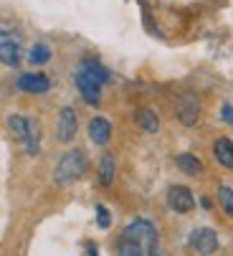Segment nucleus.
Returning <instances> with one entry per match:
<instances>
[{"label": "nucleus", "instance_id": "obj_1", "mask_svg": "<svg viewBox=\"0 0 233 256\" xmlns=\"http://www.w3.org/2000/svg\"><path fill=\"white\" fill-rule=\"evenodd\" d=\"M8 130L18 137V142L23 144V150L28 155H36L41 150V127L38 122L28 114H10L8 117Z\"/></svg>", "mask_w": 233, "mask_h": 256}, {"label": "nucleus", "instance_id": "obj_2", "mask_svg": "<svg viewBox=\"0 0 233 256\" xmlns=\"http://www.w3.org/2000/svg\"><path fill=\"white\" fill-rule=\"evenodd\" d=\"M86 168H89V162H86V155L82 150H71V152L61 155V160H58V165L54 170L56 186H71V182L82 180Z\"/></svg>", "mask_w": 233, "mask_h": 256}, {"label": "nucleus", "instance_id": "obj_3", "mask_svg": "<svg viewBox=\"0 0 233 256\" xmlns=\"http://www.w3.org/2000/svg\"><path fill=\"white\" fill-rule=\"evenodd\" d=\"M120 238L137 241L150 251V256H160V251H158V228H154V224L147 221V218H134V221L122 231Z\"/></svg>", "mask_w": 233, "mask_h": 256}, {"label": "nucleus", "instance_id": "obj_4", "mask_svg": "<svg viewBox=\"0 0 233 256\" xmlns=\"http://www.w3.org/2000/svg\"><path fill=\"white\" fill-rule=\"evenodd\" d=\"M175 117H178L180 124L192 127L198 122V117H200V99L196 94H182L178 99V104H175Z\"/></svg>", "mask_w": 233, "mask_h": 256}, {"label": "nucleus", "instance_id": "obj_5", "mask_svg": "<svg viewBox=\"0 0 233 256\" xmlns=\"http://www.w3.org/2000/svg\"><path fill=\"white\" fill-rule=\"evenodd\" d=\"M188 244L198 256H210L218 251V234L213 228H196L190 234Z\"/></svg>", "mask_w": 233, "mask_h": 256}, {"label": "nucleus", "instance_id": "obj_6", "mask_svg": "<svg viewBox=\"0 0 233 256\" xmlns=\"http://www.w3.org/2000/svg\"><path fill=\"white\" fill-rule=\"evenodd\" d=\"M76 130H79L76 109L74 106H64L58 112V120H56V140L58 142H71L76 137Z\"/></svg>", "mask_w": 233, "mask_h": 256}, {"label": "nucleus", "instance_id": "obj_7", "mask_svg": "<svg viewBox=\"0 0 233 256\" xmlns=\"http://www.w3.org/2000/svg\"><path fill=\"white\" fill-rule=\"evenodd\" d=\"M168 206L175 213H190L196 208V198H192L190 188H185V186H170L168 188Z\"/></svg>", "mask_w": 233, "mask_h": 256}, {"label": "nucleus", "instance_id": "obj_8", "mask_svg": "<svg viewBox=\"0 0 233 256\" xmlns=\"http://www.w3.org/2000/svg\"><path fill=\"white\" fill-rule=\"evenodd\" d=\"M76 89L82 92V96H84L86 104H92V106H99L102 104V84L94 82L92 76H86L84 71L76 74Z\"/></svg>", "mask_w": 233, "mask_h": 256}, {"label": "nucleus", "instance_id": "obj_9", "mask_svg": "<svg viewBox=\"0 0 233 256\" xmlns=\"http://www.w3.org/2000/svg\"><path fill=\"white\" fill-rule=\"evenodd\" d=\"M18 89L28 94H46L51 89V79L46 74H20L18 76Z\"/></svg>", "mask_w": 233, "mask_h": 256}, {"label": "nucleus", "instance_id": "obj_10", "mask_svg": "<svg viewBox=\"0 0 233 256\" xmlns=\"http://www.w3.org/2000/svg\"><path fill=\"white\" fill-rule=\"evenodd\" d=\"M134 122H137V127H140L142 132H147V134H154V132L160 130V117H158V112H154V109H150V106L137 109Z\"/></svg>", "mask_w": 233, "mask_h": 256}, {"label": "nucleus", "instance_id": "obj_11", "mask_svg": "<svg viewBox=\"0 0 233 256\" xmlns=\"http://www.w3.org/2000/svg\"><path fill=\"white\" fill-rule=\"evenodd\" d=\"M89 137H92L94 144H106V142L112 140V124H109V120L94 117V120L89 122Z\"/></svg>", "mask_w": 233, "mask_h": 256}, {"label": "nucleus", "instance_id": "obj_12", "mask_svg": "<svg viewBox=\"0 0 233 256\" xmlns=\"http://www.w3.org/2000/svg\"><path fill=\"white\" fill-rule=\"evenodd\" d=\"M213 155L218 160V165L223 168H233V142L228 137H218L213 144Z\"/></svg>", "mask_w": 233, "mask_h": 256}, {"label": "nucleus", "instance_id": "obj_13", "mask_svg": "<svg viewBox=\"0 0 233 256\" xmlns=\"http://www.w3.org/2000/svg\"><path fill=\"white\" fill-rule=\"evenodd\" d=\"M23 58L18 41H0V64L6 66H18Z\"/></svg>", "mask_w": 233, "mask_h": 256}, {"label": "nucleus", "instance_id": "obj_14", "mask_svg": "<svg viewBox=\"0 0 233 256\" xmlns=\"http://www.w3.org/2000/svg\"><path fill=\"white\" fill-rule=\"evenodd\" d=\"M79 71H84L86 76H92V79H94V82H99V84H106V82H109V71H106L96 58H84Z\"/></svg>", "mask_w": 233, "mask_h": 256}, {"label": "nucleus", "instance_id": "obj_15", "mask_svg": "<svg viewBox=\"0 0 233 256\" xmlns=\"http://www.w3.org/2000/svg\"><path fill=\"white\" fill-rule=\"evenodd\" d=\"M114 170H116V165H114V155H109V152L102 155V162H99V186H104V188L112 186Z\"/></svg>", "mask_w": 233, "mask_h": 256}, {"label": "nucleus", "instance_id": "obj_16", "mask_svg": "<svg viewBox=\"0 0 233 256\" xmlns=\"http://www.w3.org/2000/svg\"><path fill=\"white\" fill-rule=\"evenodd\" d=\"M175 162H178V168H180L185 175H200V172H203V165H200V160H198L196 155H190V152H182V155H178V158H175Z\"/></svg>", "mask_w": 233, "mask_h": 256}, {"label": "nucleus", "instance_id": "obj_17", "mask_svg": "<svg viewBox=\"0 0 233 256\" xmlns=\"http://www.w3.org/2000/svg\"><path fill=\"white\" fill-rule=\"evenodd\" d=\"M28 61H30L33 66L48 64V61H51V48H48L46 44H33V48L28 51Z\"/></svg>", "mask_w": 233, "mask_h": 256}, {"label": "nucleus", "instance_id": "obj_18", "mask_svg": "<svg viewBox=\"0 0 233 256\" xmlns=\"http://www.w3.org/2000/svg\"><path fill=\"white\" fill-rule=\"evenodd\" d=\"M120 256H147V248L137 241L120 238Z\"/></svg>", "mask_w": 233, "mask_h": 256}, {"label": "nucleus", "instance_id": "obj_19", "mask_svg": "<svg viewBox=\"0 0 233 256\" xmlns=\"http://www.w3.org/2000/svg\"><path fill=\"white\" fill-rule=\"evenodd\" d=\"M218 200H220V208L226 210V216L233 218V190L228 186H220L218 188Z\"/></svg>", "mask_w": 233, "mask_h": 256}, {"label": "nucleus", "instance_id": "obj_20", "mask_svg": "<svg viewBox=\"0 0 233 256\" xmlns=\"http://www.w3.org/2000/svg\"><path fill=\"white\" fill-rule=\"evenodd\" d=\"M96 226L104 228V231L112 226V213H109L104 206H96Z\"/></svg>", "mask_w": 233, "mask_h": 256}, {"label": "nucleus", "instance_id": "obj_21", "mask_svg": "<svg viewBox=\"0 0 233 256\" xmlns=\"http://www.w3.org/2000/svg\"><path fill=\"white\" fill-rule=\"evenodd\" d=\"M220 120H223L226 124H233V104H230V102H226V104L220 106Z\"/></svg>", "mask_w": 233, "mask_h": 256}, {"label": "nucleus", "instance_id": "obj_22", "mask_svg": "<svg viewBox=\"0 0 233 256\" xmlns=\"http://www.w3.org/2000/svg\"><path fill=\"white\" fill-rule=\"evenodd\" d=\"M200 206H203V208H206V210H210V208H213V203H210V200H208V198H200Z\"/></svg>", "mask_w": 233, "mask_h": 256}]
</instances>
